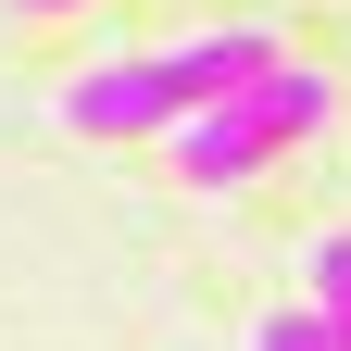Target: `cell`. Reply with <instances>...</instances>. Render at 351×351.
<instances>
[{"label":"cell","instance_id":"7a4b0ae2","mask_svg":"<svg viewBox=\"0 0 351 351\" xmlns=\"http://www.w3.org/2000/svg\"><path fill=\"white\" fill-rule=\"evenodd\" d=\"M63 125H75V138H163V125H176L163 51H151V63H88V75L63 88Z\"/></svg>","mask_w":351,"mask_h":351},{"label":"cell","instance_id":"3957f363","mask_svg":"<svg viewBox=\"0 0 351 351\" xmlns=\"http://www.w3.org/2000/svg\"><path fill=\"white\" fill-rule=\"evenodd\" d=\"M251 75H276V38H263V25H213V38H189V51H163L176 113H213V101H239Z\"/></svg>","mask_w":351,"mask_h":351},{"label":"cell","instance_id":"277c9868","mask_svg":"<svg viewBox=\"0 0 351 351\" xmlns=\"http://www.w3.org/2000/svg\"><path fill=\"white\" fill-rule=\"evenodd\" d=\"M314 326L351 351V226H339V239H314Z\"/></svg>","mask_w":351,"mask_h":351},{"label":"cell","instance_id":"6da1fadb","mask_svg":"<svg viewBox=\"0 0 351 351\" xmlns=\"http://www.w3.org/2000/svg\"><path fill=\"white\" fill-rule=\"evenodd\" d=\"M326 101H339V88H326L314 63L251 75L239 101H213V113H176V125H163V138H176V176H189V189H251L289 138H314V125H326Z\"/></svg>","mask_w":351,"mask_h":351},{"label":"cell","instance_id":"5b68a950","mask_svg":"<svg viewBox=\"0 0 351 351\" xmlns=\"http://www.w3.org/2000/svg\"><path fill=\"white\" fill-rule=\"evenodd\" d=\"M263 351H339V339L314 326V301H289V314H263Z\"/></svg>","mask_w":351,"mask_h":351},{"label":"cell","instance_id":"8992f818","mask_svg":"<svg viewBox=\"0 0 351 351\" xmlns=\"http://www.w3.org/2000/svg\"><path fill=\"white\" fill-rule=\"evenodd\" d=\"M13 13H75V0H13Z\"/></svg>","mask_w":351,"mask_h":351}]
</instances>
